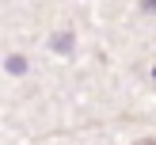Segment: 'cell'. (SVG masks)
<instances>
[{
	"label": "cell",
	"instance_id": "cell-2",
	"mask_svg": "<svg viewBox=\"0 0 156 145\" xmlns=\"http://www.w3.org/2000/svg\"><path fill=\"white\" fill-rule=\"evenodd\" d=\"M133 145H156V141H133Z\"/></svg>",
	"mask_w": 156,
	"mask_h": 145
},
{
	"label": "cell",
	"instance_id": "cell-1",
	"mask_svg": "<svg viewBox=\"0 0 156 145\" xmlns=\"http://www.w3.org/2000/svg\"><path fill=\"white\" fill-rule=\"evenodd\" d=\"M23 69H27L23 57H8V73H23Z\"/></svg>",
	"mask_w": 156,
	"mask_h": 145
}]
</instances>
